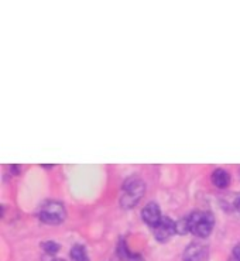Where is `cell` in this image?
Instances as JSON below:
<instances>
[{"label":"cell","mask_w":240,"mask_h":261,"mask_svg":"<svg viewBox=\"0 0 240 261\" xmlns=\"http://www.w3.org/2000/svg\"><path fill=\"white\" fill-rule=\"evenodd\" d=\"M185 219L188 231L199 239H205L209 236L215 227V218L210 212H205V211L192 212L185 216Z\"/></svg>","instance_id":"1"},{"label":"cell","mask_w":240,"mask_h":261,"mask_svg":"<svg viewBox=\"0 0 240 261\" xmlns=\"http://www.w3.org/2000/svg\"><path fill=\"white\" fill-rule=\"evenodd\" d=\"M144 182L137 176H130L127 178L123 188H122V198L120 203L125 209H132L138 203V200L143 198L144 195Z\"/></svg>","instance_id":"2"},{"label":"cell","mask_w":240,"mask_h":261,"mask_svg":"<svg viewBox=\"0 0 240 261\" xmlns=\"http://www.w3.org/2000/svg\"><path fill=\"white\" fill-rule=\"evenodd\" d=\"M65 207L61 202L57 200H50L45 202L41 207H40V212H38V218L41 220L42 223L45 225H53L57 226L62 223V220L65 219Z\"/></svg>","instance_id":"3"},{"label":"cell","mask_w":240,"mask_h":261,"mask_svg":"<svg viewBox=\"0 0 240 261\" xmlns=\"http://www.w3.org/2000/svg\"><path fill=\"white\" fill-rule=\"evenodd\" d=\"M153 233L157 242L165 243L174 234H177V223L170 218H162L161 222L156 227H153Z\"/></svg>","instance_id":"4"},{"label":"cell","mask_w":240,"mask_h":261,"mask_svg":"<svg viewBox=\"0 0 240 261\" xmlns=\"http://www.w3.org/2000/svg\"><path fill=\"white\" fill-rule=\"evenodd\" d=\"M184 261H209L208 246L199 242L188 244V247L184 251Z\"/></svg>","instance_id":"5"},{"label":"cell","mask_w":240,"mask_h":261,"mask_svg":"<svg viewBox=\"0 0 240 261\" xmlns=\"http://www.w3.org/2000/svg\"><path fill=\"white\" fill-rule=\"evenodd\" d=\"M141 218H143L144 223L146 225L151 226V227H156L160 222H161V209L157 205L156 202H150L143 207L141 211Z\"/></svg>","instance_id":"6"},{"label":"cell","mask_w":240,"mask_h":261,"mask_svg":"<svg viewBox=\"0 0 240 261\" xmlns=\"http://www.w3.org/2000/svg\"><path fill=\"white\" fill-rule=\"evenodd\" d=\"M212 184L215 185L216 188L219 189H225L228 188L229 185H230V174H229L228 171L223 170V168H216L213 172H212Z\"/></svg>","instance_id":"7"},{"label":"cell","mask_w":240,"mask_h":261,"mask_svg":"<svg viewBox=\"0 0 240 261\" xmlns=\"http://www.w3.org/2000/svg\"><path fill=\"white\" fill-rule=\"evenodd\" d=\"M117 255L122 261H144L143 257L138 253H133L127 247L126 242L120 240L119 246H117Z\"/></svg>","instance_id":"8"},{"label":"cell","mask_w":240,"mask_h":261,"mask_svg":"<svg viewBox=\"0 0 240 261\" xmlns=\"http://www.w3.org/2000/svg\"><path fill=\"white\" fill-rule=\"evenodd\" d=\"M69 255H71L72 261H89L86 249H85V246H82V244H75L71 249Z\"/></svg>","instance_id":"9"},{"label":"cell","mask_w":240,"mask_h":261,"mask_svg":"<svg viewBox=\"0 0 240 261\" xmlns=\"http://www.w3.org/2000/svg\"><path fill=\"white\" fill-rule=\"evenodd\" d=\"M42 250L47 253V254H57L58 251H60V244L55 243V242H44L41 244Z\"/></svg>","instance_id":"10"},{"label":"cell","mask_w":240,"mask_h":261,"mask_svg":"<svg viewBox=\"0 0 240 261\" xmlns=\"http://www.w3.org/2000/svg\"><path fill=\"white\" fill-rule=\"evenodd\" d=\"M233 258L236 261H240V243L234 247L233 250Z\"/></svg>","instance_id":"11"},{"label":"cell","mask_w":240,"mask_h":261,"mask_svg":"<svg viewBox=\"0 0 240 261\" xmlns=\"http://www.w3.org/2000/svg\"><path fill=\"white\" fill-rule=\"evenodd\" d=\"M234 207H236V209L240 212V196H237L236 200H234Z\"/></svg>","instance_id":"12"},{"label":"cell","mask_w":240,"mask_h":261,"mask_svg":"<svg viewBox=\"0 0 240 261\" xmlns=\"http://www.w3.org/2000/svg\"><path fill=\"white\" fill-rule=\"evenodd\" d=\"M53 261H65V260H64V258H54Z\"/></svg>","instance_id":"13"},{"label":"cell","mask_w":240,"mask_h":261,"mask_svg":"<svg viewBox=\"0 0 240 261\" xmlns=\"http://www.w3.org/2000/svg\"><path fill=\"white\" fill-rule=\"evenodd\" d=\"M229 261H236V260H234V258H230V260H229Z\"/></svg>","instance_id":"14"}]
</instances>
